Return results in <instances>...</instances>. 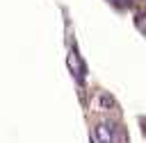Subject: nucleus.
Masks as SVG:
<instances>
[{"label":"nucleus","instance_id":"nucleus-1","mask_svg":"<svg viewBox=\"0 0 146 143\" xmlns=\"http://www.w3.org/2000/svg\"><path fill=\"white\" fill-rule=\"evenodd\" d=\"M68 66H71L73 75H75L78 79H82V75H84V66H82V61H80V57H78L75 50H71V54H68Z\"/></svg>","mask_w":146,"mask_h":143},{"label":"nucleus","instance_id":"nucleus-2","mask_svg":"<svg viewBox=\"0 0 146 143\" xmlns=\"http://www.w3.org/2000/svg\"><path fill=\"white\" fill-rule=\"evenodd\" d=\"M139 30H141V32H144V34H146V18H144V16H141V18H139Z\"/></svg>","mask_w":146,"mask_h":143}]
</instances>
